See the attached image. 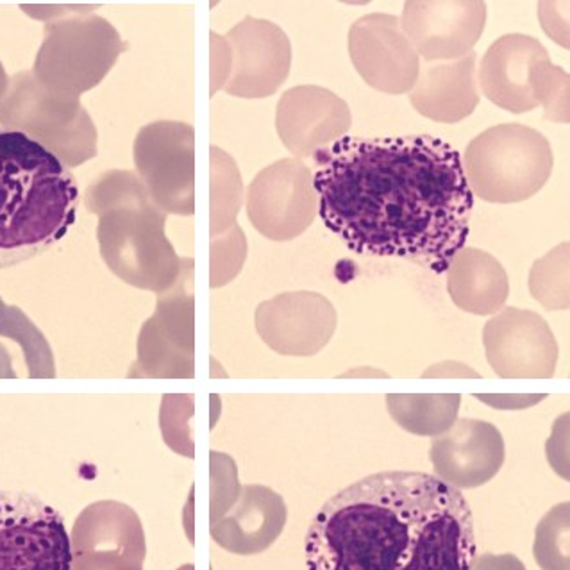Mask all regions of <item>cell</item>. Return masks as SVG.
Instances as JSON below:
<instances>
[{"label": "cell", "mask_w": 570, "mask_h": 570, "mask_svg": "<svg viewBox=\"0 0 570 570\" xmlns=\"http://www.w3.org/2000/svg\"><path fill=\"white\" fill-rule=\"evenodd\" d=\"M537 38L528 35H504L484 52L478 70V85L483 96L510 114H525L539 108L531 91V68L548 59Z\"/></svg>", "instance_id": "20"}, {"label": "cell", "mask_w": 570, "mask_h": 570, "mask_svg": "<svg viewBox=\"0 0 570 570\" xmlns=\"http://www.w3.org/2000/svg\"><path fill=\"white\" fill-rule=\"evenodd\" d=\"M0 127L28 136L67 168L97 156L99 135L81 100L50 94L29 70L11 78L10 90L0 100Z\"/></svg>", "instance_id": "7"}, {"label": "cell", "mask_w": 570, "mask_h": 570, "mask_svg": "<svg viewBox=\"0 0 570 570\" xmlns=\"http://www.w3.org/2000/svg\"><path fill=\"white\" fill-rule=\"evenodd\" d=\"M286 507L265 487H245L235 512L213 522L212 534L220 548L235 554H256L276 542L285 528Z\"/></svg>", "instance_id": "22"}, {"label": "cell", "mask_w": 570, "mask_h": 570, "mask_svg": "<svg viewBox=\"0 0 570 570\" xmlns=\"http://www.w3.org/2000/svg\"><path fill=\"white\" fill-rule=\"evenodd\" d=\"M530 292L546 309L569 308V244L558 245L534 262Z\"/></svg>", "instance_id": "27"}, {"label": "cell", "mask_w": 570, "mask_h": 570, "mask_svg": "<svg viewBox=\"0 0 570 570\" xmlns=\"http://www.w3.org/2000/svg\"><path fill=\"white\" fill-rule=\"evenodd\" d=\"M194 263L170 294L159 299L158 312L141 330L138 365L144 376L194 377L195 308L191 291Z\"/></svg>", "instance_id": "16"}, {"label": "cell", "mask_w": 570, "mask_h": 570, "mask_svg": "<svg viewBox=\"0 0 570 570\" xmlns=\"http://www.w3.org/2000/svg\"><path fill=\"white\" fill-rule=\"evenodd\" d=\"M469 570H525V566L515 554H481Z\"/></svg>", "instance_id": "32"}, {"label": "cell", "mask_w": 570, "mask_h": 570, "mask_svg": "<svg viewBox=\"0 0 570 570\" xmlns=\"http://www.w3.org/2000/svg\"><path fill=\"white\" fill-rule=\"evenodd\" d=\"M531 91L537 106H543L552 122H569V73L554 67L551 59H540L531 68Z\"/></svg>", "instance_id": "29"}, {"label": "cell", "mask_w": 570, "mask_h": 570, "mask_svg": "<svg viewBox=\"0 0 570 570\" xmlns=\"http://www.w3.org/2000/svg\"><path fill=\"white\" fill-rule=\"evenodd\" d=\"M475 52L445 63L425 65L410 91L413 108L433 122L456 124L480 105L475 82Z\"/></svg>", "instance_id": "21"}, {"label": "cell", "mask_w": 570, "mask_h": 570, "mask_svg": "<svg viewBox=\"0 0 570 570\" xmlns=\"http://www.w3.org/2000/svg\"><path fill=\"white\" fill-rule=\"evenodd\" d=\"M72 570H141L146 537L140 519L120 503L88 507L73 525Z\"/></svg>", "instance_id": "15"}, {"label": "cell", "mask_w": 570, "mask_h": 570, "mask_svg": "<svg viewBox=\"0 0 570 570\" xmlns=\"http://www.w3.org/2000/svg\"><path fill=\"white\" fill-rule=\"evenodd\" d=\"M351 109L333 91L315 85L291 88L277 105L276 129L292 155L313 158L347 135Z\"/></svg>", "instance_id": "17"}, {"label": "cell", "mask_w": 570, "mask_h": 570, "mask_svg": "<svg viewBox=\"0 0 570 570\" xmlns=\"http://www.w3.org/2000/svg\"><path fill=\"white\" fill-rule=\"evenodd\" d=\"M348 56L363 81L389 96L412 91L421 72V58L394 14L371 13L356 20L348 31Z\"/></svg>", "instance_id": "13"}, {"label": "cell", "mask_w": 570, "mask_h": 570, "mask_svg": "<svg viewBox=\"0 0 570 570\" xmlns=\"http://www.w3.org/2000/svg\"><path fill=\"white\" fill-rule=\"evenodd\" d=\"M504 439L495 425L480 419H456L431 444L435 478L456 490L489 483L504 463Z\"/></svg>", "instance_id": "19"}, {"label": "cell", "mask_w": 570, "mask_h": 570, "mask_svg": "<svg viewBox=\"0 0 570 570\" xmlns=\"http://www.w3.org/2000/svg\"><path fill=\"white\" fill-rule=\"evenodd\" d=\"M0 570H72L63 517L31 493L0 490Z\"/></svg>", "instance_id": "8"}, {"label": "cell", "mask_w": 570, "mask_h": 570, "mask_svg": "<svg viewBox=\"0 0 570 570\" xmlns=\"http://www.w3.org/2000/svg\"><path fill=\"white\" fill-rule=\"evenodd\" d=\"M483 403L492 404L498 410H522L540 403L546 395H478Z\"/></svg>", "instance_id": "33"}, {"label": "cell", "mask_w": 570, "mask_h": 570, "mask_svg": "<svg viewBox=\"0 0 570 570\" xmlns=\"http://www.w3.org/2000/svg\"><path fill=\"white\" fill-rule=\"evenodd\" d=\"M232 70V55L226 38L212 32V96L226 85Z\"/></svg>", "instance_id": "31"}, {"label": "cell", "mask_w": 570, "mask_h": 570, "mask_svg": "<svg viewBox=\"0 0 570 570\" xmlns=\"http://www.w3.org/2000/svg\"><path fill=\"white\" fill-rule=\"evenodd\" d=\"M462 167L466 185L484 203L513 204L542 190L554 156L548 138L533 127L501 124L475 136Z\"/></svg>", "instance_id": "6"}, {"label": "cell", "mask_w": 570, "mask_h": 570, "mask_svg": "<svg viewBox=\"0 0 570 570\" xmlns=\"http://www.w3.org/2000/svg\"><path fill=\"white\" fill-rule=\"evenodd\" d=\"M87 8L79 6L76 13L47 22L31 70L41 87L65 99H79L99 87L127 50L120 32Z\"/></svg>", "instance_id": "5"}, {"label": "cell", "mask_w": 570, "mask_h": 570, "mask_svg": "<svg viewBox=\"0 0 570 570\" xmlns=\"http://www.w3.org/2000/svg\"><path fill=\"white\" fill-rule=\"evenodd\" d=\"M487 23L481 0H410L404 4V37L428 63L456 61L474 52Z\"/></svg>", "instance_id": "12"}, {"label": "cell", "mask_w": 570, "mask_h": 570, "mask_svg": "<svg viewBox=\"0 0 570 570\" xmlns=\"http://www.w3.org/2000/svg\"><path fill=\"white\" fill-rule=\"evenodd\" d=\"M317 213L313 173L297 158L279 159L263 168L247 190V217L272 242L303 235Z\"/></svg>", "instance_id": "10"}, {"label": "cell", "mask_w": 570, "mask_h": 570, "mask_svg": "<svg viewBox=\"0 0 570 570\" xmlns=\"http://www.w3.org/2000/svg\"><path fill=\"white\" fill-rule=\"evenodd\" d=\"M22 360L28 377H55V356L26 313L0 299V377H19L17 360Z\"/></svg>", "instance_id": "24"}, {"label": "cell", "mask_w": 570, "mask_h": 570, "mask_svg": "<svg viewBox=\"0 0 570 570\" xmlns=\"http://www.w3.org/2000/svg\"><path fill=\"white\" fill-rule=\"evenodd\" d=\"M474 517L460 490L424 472H380L321 508L308 570H469Z\"/></svg>", "instance_id": "2"}, {"label": "cell", "mask_w": 570, "mask_h": 570, "mask_svg": "<svg viewBox=\"0 0 570 570\" xmlns=\"http://www.w3.org/2000/svg\"><path fill=\"white\" fill-rule=\"evenodd\" d=\"M78 183L49 150L0 129V268L28 262L76 223Z\"/></svg>", "instance_id": "3"}, {"label": "cell", "mask_w": 570, "mask_h": 570, "mask_svg": "<svg viewBox=\"0 0 570 570\" xmlns=\"http://www.w3.org/2000/svg\"><path fill=\"white\" fill-rule=\"evenodd\" d=\"M569 503L552 508L537 528L534 558L542 570H570L569 567Z\"/></svg>", "instance_id": "28"}, {"label": "cell", "mask_w": 570, "mask_h": 570, "mask_svg": "<svg viewBox=\"0 0 570 570\" xmlns=\"http://www.w3.org/2000/svg\"><path fill=\"white\" fill-rule=\"evenodd\" d=\"M136 170L153 203L165 213H195V129L177 120H158L136 135Z\"/></svg>", "instance_id": "9"}, {"label": "cell", "mask_w": 570, "mask_h": 570, "mask_svg": "<svg viewBox=\"0 0 570 570\" xmlns=\"http://www.w3.org/2000/svg\"><path fill=\"white\" fill-rule=\"evenodd\" d=\"M448 292L458 308L487 317L503 309L510 283L503 265L492 254L463 247L449 263Z\"/></svg>", "instance_id": "23"}, {"label": "cell", "mask_w": 570, "mask_h": 570, "mask_svg": "<svg viewBox=\"0 0 570 570\" xmlns=\"http://www.w3.org/2000/svg\"><path fill=\"white\" fill-rule=\"evenodd\" d=\"M322 220L354 253L448 271L474 209L462 158L435 136L342 138L313 156Z\"/></svg>", "instance_id": "1"}, {"label": "cell", "mask_w": 570, "mask_h": 570, "mask_svg": "<svg viewBox=\"0 0 570 570\" xmlns=\"http://www.w3.org/2000/svg\"><path fill=\"white\" fill-rule=\"evenodd\" d=\"M85 204L99 218L97 238L102 259L129 285L170 291L194 263L177 256L165 235L168 215L153 203L136 174H100L88 186Z\"/></svg>", "instance_id": "4"}, {"label": "cell", "mask_w": 570, "mask_h": 570, "mask_svg": "<svg viewBox=\"0 0 570 570\" xmlns=\"http://www.w3.org/2000/svg\"><path fill=\"white\" fill-rule=\"evenodd\" d=\"M232 70L224 90L240 99H265L279 90L292 67L285 31L268 20L245 17L227 32Z\"/></svg>", "instance_id": "14"}, {"label": "cell", "mask_w": 570, "mask_h": 570, "mask_svg": "<svg viewBox=\"0 0 570 570\" xmlns=\"http://www.w3.org/2000/svg\"><path fill=\"white\" fill-rule=\"evenodd\" d=\"M483 345L490 367L503 380H549L557 371V338L530 309H501L484 324Z\"/></svg>", "instance_id": "11"}, {"label": "cell", "mask_w": 570, "mask_h": 570, "mask_svg": "<svg viewBox=\"0 0 570 570\" xmlns=\"http://www.w3.org/2000/svg\"><path fill=\"white\" fill-rule=\"evenodd\" d=\"M480 377L471 368H466L462 363L445 362L435 365L433 368H428L424 372V377Z\"/></svg>", "instance_id": "34"}, {"label": "cell", "mask_w": 570, "mask_h": 570, "mask_svg": "<svg viewBox=\"0 0 570 570\" xmlns=\"http://www.w3.org/2000/svg\"><path fill=\"white\" fill-rule=\"evenodd\" d=\"M244 199L240 170L235 159L223 149L212 147V204L209 227L212 236L223 235L236 224Z\"/></svg>", "instance_id": "26"}, {"label": "cell", "mask_w": 570, "mask_h": 570, "mask_svg": "<svg viewBox=\"0 0 570 570\" xmlns=\"http://www.w3.org/2000/svg\"><path fill=\"white\" fill-rule=\"evenodd\" d=\"M179 570H194V566H191V563H190V566L181 567V569H179Z\"/></svg>", "instance_id": "36"}, {"label": "cell", "mask_w": 570, "mask_h": 570, "mask_svg": "<svg viewBox=\"0 0 570 570\" xmlns=\"http://www.w3.org/2000/svg\"><path fill=\"white\" fill-rule=\"evenodd\" d=\"M256 330L276 353L313 356L333 338L336 312L324 295L292 292L259 304Z\"/></svg>", "instance_id": "18"}, {"label": "cell", "mask_w": 570, "mask_h": 570, "mask_svg": "<svg viewBox=\"0 0 570 570\" xmlns=\"http://www.w3.org/2000/svg\"><path fill=\"white\" fill-rule=\"evenodd\" d=\"M247 244L238 224L218 236H212V286H223L240 271Z\"/></svg>", "instance_id": "30"}, {"label": "cell", "mask_w": 570, "mask_h": 570, "mask_svg": "<svg viewBox=\"0 0 570 570\" xmlns=\"http://www.w3.org/2000/svg\"><path fill=\"white\" fill-rule=\"evenodd\" d=\"M11 78L6 72L4 65L0 63V100L4 99L6 94L10 90Z\"/></svg>", "instance_id": "35"}, {"label": "cell", "mask_w": 570, "mask_h": 570, "mask_svg": "<svg viewBox=\"0 0 570 570\" xmlns=\"http://www.w3.org/2000/svg\"><path fill=\"white\" fill-rule=\"evenodd\" d=\"M460 394H390V415L403 430L416 436H439L456 422Z\"/></svg>", "instance_id": "25"}]
</instances>
